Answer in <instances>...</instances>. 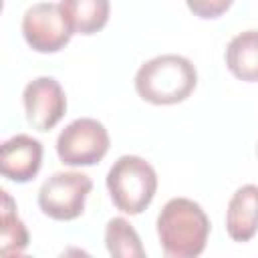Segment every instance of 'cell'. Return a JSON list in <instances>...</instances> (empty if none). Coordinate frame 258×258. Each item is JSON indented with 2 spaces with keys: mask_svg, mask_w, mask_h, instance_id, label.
<instances>
[{
  "mask_svg": "<svg viewBox=\"0 0 258 258\" xmlns=\"http://www.w3.org/2000/svg\"><path fill=\"white\" fill-rule=\"evenodd\" d=\"M232 2L234 0H185L187 8L198 18H204V20H212V18L222 16L232 6Z\"/></svg>",
  "mask_w": 258,
  "mask_h": 258,
  "instance_id": "5bb4252c",
  "label": "cell"
},
{
  "mask_svg": "<svg viewBox=\"0 0 258 258\" xmlns=\"http://www.w3.org/2000/svg\"><path fill=\"white\" fill-rule=\"evenodd\" d=\"M226 67L240 81H258V30H244L228 42Z\"/></svg>",
  "mask_w": 258,
  "mask_h": 258,
  "instance_id": "30bf717a",
  "label": "cell"
},
{
  "mask_svg": "<svg viewBox=\"0 0 258 258\" xmlns=\"http://www.w3.org/2000/svg\"><path fill=\"white\" fill-rule=\"evenodd\" d=\"M2 236H0V252L4 256H18L28 246V232L14 210V202L8 191H2Z\"/></svg>",
  "mask_w": 258,
  "mask_h": 258,
  "instance_id": "4fadbf2b",
  "label": "cell"
},
{
  "mask_svg": "<svg viewBox=\"0 0 258 258\" xmlns=\"http://www.w3.org/2000/svg\"><path fill=\"white\" fill-rule=\"evenodd\" d=\"M109 151V133L105 125L91 117L69 123L56 139V153L64 165L87 167L99 163Z\"/></svg>",
  "mask_w": 258,
  "mask_h": 258,
  "instance_id": "277c9868",
  "label": "cell"
},
{
  "mask_svg": "<svg viewBox=\"0 0 258 258\" xmlns=\"http://www.w3.org/2000/svg\"><path fill=\"white\" fill-rule=\"evenodd\" d=\"M107 189L113 206L129 216L141 214L155 198L157 173L139 155L119 157L107 173Z\"/></svg>",
  "mask_w": 258,
  "mask_h": 258,
  "instance_id": "3957f363",
  "label": "cell"
},
{
  "mask_svg": "<svg viewBox=\"0 0 258 258\" xmlns=\"http://www.w3.org/2000/svg\"><path fill=\"white\" fill-rule=\"evenodd\" d=\"M198 85V73L181 54H159L145 60L135 75L137 95L151 105H175L185 101Z\"/></svg>",
  "mask_w": 258,
  "mask_h": 258,
  "instance_id": "7a4b0ae2",
  "label": "cell"
},
{
  "mask_svg": "<svg viewBox=\"0 0 258 258\" xmlns=\"http://www.w3.org/2000/svg\"><path fill=\"white\" fill-rule=\"evenodd\" d=\"M42 165V143L30 135H14L0 147V173L16 183L36 177Z\"/></svg>",
  "mask_w": 258,
  "mask_h": 258,
  "instance_id": "ba28073f",
  "label": "cell"
},
{
  "mask_svg": "<svg viewBox=\"0 0 258 258\" xmlns=\"http://www.w3.org/2000/svg\"><path fill=\"white\" fill-rule=\"evenodd\" d=\"M226 232L236 242H248L258 232V185L246 183L234 191L226 212Z\"/></svg>",
  "mask_w": 258,
  "mask_h": 258,
  "instance_id": "9c48e42d",
  "label": "cell"
},
{
  "mask_svg": "<svg viewBox=\"0 0 258 258\" xmlns=\"http://www.w3.org/2000/svg\"><path fill=\"white\" fill-rule=\"evenodd\" d=\"M157 236L165 256L196 258L206 248L210 236V218L198 202L173 198L157 216Z\"/></svg>",
  "mask_w": 258,
  "mask_h": 258,
  "instance_id": "6da1fadb",
  "label": "cell"
},
{
  "mask_svg": "<svg viewBox=\"0 0 258 258\" xmlns=\"http://www.w3.org/2000/svg\"><path fill=\"white\" fill-rule=\"evenodd\" d=\"M26 121L36 131H50L67 111L62 87L52 77H38L24 87L22 93Z\"/></svg>",
  "mask_w": 258,
  "mask_h": 258,
  "instance_id": "52a82bcc",
  "label": "cell"
},
{
  "mask_svg": "<svg viewBox=\"0 0 258 258\" xmlns=\"http://www.w3.org/2000/svg\"><path fill=\"white\" fill-rule=\"evenodd\" d=\"M60 6L77 34H95L109 22V0H60Z\"/></svg>",
  "mask_w": 258,
  "mask_h": 258,
  "instance_id": "8fae6325",
  "label": "cell"
},
{
  "mask_svg": "<svg viewBox=\"0 0 258 258\" xmlns=\"http://www.w3.org/2000/svg\"><path fill=\"white\" fill-rule=\"evenodd\" d=\"M22 34L26 44L36 52H58L75 34L64 10L54 2H38L22 16Z\"/></svg>",
  "mask_w": 258,
  "mask_h": 258,
  "instance_id": "8992f818",
  "label": "cell"
},
{
  "mask_svg": "<svg viewBox=\"0 0 258 258\" xmlns=\"http://www.w3.org/2000/svg\"><path fill=\"white\" fill-rule=\"evenodd\" d=\"M105 244L111 256L117 258H143L145 250L135 228L125 218H113L105 228Z\"/></svg>",
  "mask_w": 258,
  "mask_h": 258,
  "instance_id": "7c38bea8",
  "label": "cell"
},
{
  "mask_svg": "<svg viewBox=\"0 0 258 258\" xmlns=\"http://www.w3.org/2000/svg\"><path fill=\"white\" fill-rule=\"evenodd\" d=\"M91 189L93 181L89 175L81 171H58L40 185L38 206L48 218L69 222L83 214Z\"/></svg>",
  "mask_w": 258,
  "mask_h": 258,
  "instance_id": "5b68a950",
  "label": "cell"
}]
</instances>
